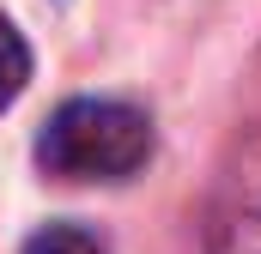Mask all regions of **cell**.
<instances>
[{"label":"cell","mask_w":261,"mask_h":254,"mask_svg":"<svg viewBox=\"0 0 261 254\" xmlns=\"http://www.w3.org/2000/svg\"><path fill=\"white\" fill-rule=\"evenodd\" d=\"M152 157V121L116 97H73L37 133V164L61 182H122Z\"/></svg>","instance_id":"obj_1"},{"label":"cell","mask_w":261,"mask_h":254,"mask_svg":"<svg viewBox=\"0 0 261 254\" xmlns=\"http://www.w3.org/2000/svg\"><path fill=\"white\" fill-rule=\"evenodd\" d=\"M24 79H31V49L12 30V18L0 12V109H12V97L24 91Z\"/></svg>","instance_id":"obj_2"},{"label":"cell","mask_w":261,"mask_h":254,"mask_svg":"<svg viewBox=\"0 0 261 254\" xmlns=\"http://www.w3.org/2000/svg\"><path fill=\"white\" fill-rule=\"evenodd\" d=\"M24 254H103V242L91 236V230H79V224H49V230H37Z\"/></svg>","instance_id":"obj_3"},{"label":"cell","mask_w":261,"mask_h":254,"mask_svg":"<svg viewBox=\"0 0 261 254\" xmlns=\"http://www.w3.org/2000/svg\"><path fill=\"white\" fill-rule=\"evenodd\" d=\"M213 254H261V212H243V218H231V224L219 230Z\"/></svg>","instance_id":"obj_4"}]
</instances>
